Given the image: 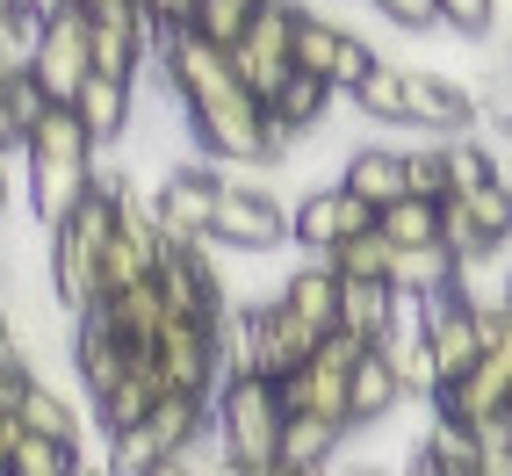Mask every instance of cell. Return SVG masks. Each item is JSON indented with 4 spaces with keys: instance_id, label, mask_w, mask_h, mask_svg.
<instances>
[{
    "instance_id": "cell-1",
    "label": "cell",
    "mask_w": 512,
    "mask_h": 476,
    "mask_svg": "<svg viewBox=\"0 0 512 476\" xmlns=\"http://www.w3.org/2000/svg\"><path fill=\"white\" fill-rule=\"evenodd\" d=\"M368 123H390V130H426V138H469L484 123V101L469 87L440 80V73H419L404 58H375L368 80L347 94Z\"/></svg>"
},
{
    "instance_id": "cell-2",
    "label": "cell",
    "mask_w": 512,
    "mask_h": 476,
    "mask_svg": "<svg viewBox=\"0 0 512 476\" xmlns=\"http://www.w3.org/2000/svg\"><path fill=\"white\" fill-rule=\"evenodd\" d=\"M116 174H101L87 195H80V210L51 224V303L65 311V325H80L94 318V303L101 289H109V238H116Z\"/></svg>"
},
{
    "instance_id": "cell-3",
    "label": "cell",
    "mask_w": 512,
    "mask_h": 476,
    "mask_svg": "<svg viewBox=\"0 0 512 476\" xmlns=\"http://www.w3.org/2000/svg\"><path fill=\"white\" fill-rule=\"evenodd\" d=\"M94 138H87V123L80 109H44L37 130L22 138V188H29V210H37V224H65L80 210V195L101 181V166H94Z\"/></svg>"
},
{
    "instance_id": "cell-4",
    "label": "cell",
    "mask_w": 512,
    "mask_h": 476,
    "mask_svg": "<svg viewBox=\"0 0 512 476\" xmlns=\"http://www.w3.org/2000/svg\"><path fill=\"white\" fill-rule=\"evenodd\" d=\"M282 426H289V404H282V383L267 376H224V390L210 397V440L253 476L282 462Z\"/></svg>"
},
{
    "instance_id": "cell-5",
    "label": "cell",
    "mask_w": 512,
    "mask_h": 476,
    "mask_svg": "<svg viewBox=\"0 0 512 476\" xmlns=\"http://www.w3.org/2000/svg\"><path fill=\"white\" fill-rule=\"evenodd\" d=\"M202 433H210V397H181V390H166L138 426L109 433V469H116V476H152L159 462H181Z\"/></svg>"
},
{
    "instance_id": "cell-6",
    "label": "cell",
    "mask_w": 512,
    "mask_h": 476,
    "mask_svg": "<svg viewBox=\"0 0 512 476\" xmlns=\"http://www.w3.org/2000/svg\"><path fill=\"white\" fill-rule=\"evenodd\" d=\"M159 296H166V318H202V325H224L231 311V289H224V267L210 238H174L159 260Z\"/></svg>"
},
{
    "instance_id": "cell-7",
    "label": "cell",
    "mask_w": 512,
    "mask_h": 476,
    "mask_svg": "<svg viewBox=\"0 0 512 476\" xmlns=\"http://www.w3.org/2000/svg\"><path fill=\"white\" fill-rule=\"evenodd\" d=\"M152 368H159V383L181 390V397H217L224 390V339H217V325L166 318L159 347H152Z\"/></svg>"
},
{
    "instance_id": "cell-8",
    "label": "cell",
    "mask_w": 512,
    "mask_h": 476,
    "mask_svg": "<svg viewBox=\"0 0 512 476\" xmlns=\"http://www.w3.org/2000/svg\"><path fill=\"white\" fill-rule=\"evenodd\" d=\"M361 231H375V210H368L347 181H325V188H311L289 210V246H303V260H332Z\"/></svg>"
},
{
    "instance_id": "cell-9",
    "label": "cell",
    "mask_w": 512,
    "mask_h": 476,
    "mask_svg": "<svg viewBox=\"0 0 512 476\" xmlns=\"http://www.w3.org/2000/svg\"><path fill=\"white\" fill-rule=\"evenodd\" d=\"M87 73H94V22H87V8H65V15L44 22L37 58H29V80H37L58 109H73L80 87H87Z\"/></svg>"
},
{
    "instance_id": "cell-10",
    "label": "cell",
    "mask_w": 512,
    "mask_h": 476,
    "mask_svg": "<svg viewBox=\"0 0 512 476\" xmlns=\"http://www.w3.org/2000/svg\"><path fill=\"white\" fill-rule=\"evenodd\" d=\"M296 15H303V0H267V8L253 15V29L231 44L238 80H246L260 101H267V94H275V87L296 73Z\"/></svg>"
},
{
    "instance_id": "cell-11",
    "label": "cell",
    "mask_w": 512,
    "mask_h": 476,
    "mask_svg": "<svg viewBox=\"0 0 512 476\" xmlns=\"http://www.w3.org/2000/svg\"><path fill=\"white\" fill-rule=\"evenodd\" d=\"M426 303V347H433V383L448 390V383H462L469 368H476V354H484V325H476V296H469V275H462V289H448V296H419ZM433 390V397H440Z\"/></svg>"
},
{
    "instance_id": "cell-12",
    "label": "cell",
    "mask_w": 512,
    "mask_h": 476,
    "mask_svg": "<svg viewBox=\"0 0 512 476\" xmlns=\"http://www.w3.org/2000/svg\"><path fill=\"white\" fill-rule=\"evenodd\" d=\"M383 58L375 44H361L354 29H339L332 15H318V8H303L296 15V65L303 73H318L332 94H354L361 80H368V65Z\"/></svg>"
},
{
    "instance_id": "cell-13",
    "label": "cell",
    "mask_w": 512,
    "mask_h": 476,
    "mask_svg": "<svg viewBox=\"0 0 512 476\" xmlns=\"http://www.w3.org/2000/svg\"><path fill=\"white\" fill-rule=\"evenodd\" d=\"M433 412L455 419V426H469V433H484L491 419H512V332L498 339V347L476 354V368H469L462 383H448V390L433 397Z\"/></svg>"
},
{
    "instance_id": "cell-14",
    "label": "cell",
    "mask_w": 512,
    "mask_h": 476,
    "mask_svg": "<svg viewBox=\"0 0 512 476\" xmlns=\"http://www.w3.org/2000/svg\"><path fill=\"white\" fill-rule=\"evenodd\" d=\"M210 246H231V253H282L289 246V210L267 188H246V181H224L217 195V224H210Z\"/></svg>"
},
{
    "instance_id": "cell-15",
    "label": "cell",
    "mask_w": 512,
    "mask_h": 476,
    "mask_svg": "<svg viewBox=\"0 0 512 476\" xmlns=\"http://www.w3.org/2000/svg\"><path fill=\"white\" fill-rule=\"evenodd\" d=\"M166 224H159V210L138 195V188H116V238H109V289H123V282H145V275H159V260H166ZM101 289V296H109Z\"/></svg>"
},
{
    "instance_id": "cell-16",
    "label": "cell",
    "mask_w": 512,
    "mask_h": 476,
    "mask_svg": "<svg viewBox=\"0 0 512 476\" xmlns=\"http://www.w3.org/2000/svg\"><path fill=\"white\" fill-rule=\"evenodd\" d=\"M224 181H231V174H224V166H210V159H188V166H174V174L159 181V195H152V210H159L166 238H210Z\"/></svg>"
},
{
    "instance_id": "cell-17",
    "label": "cell",
    "mask_w": 512,
    "mask_h": 476,
    "mask_svg": "<svg viewBox=\"0 0 512 476\" xmlns=\"http://www.w3.org/2000/svg\"><path fill=\"white\" fill-rule=\"evenodd\" d=\"M94 318L109 325L130 354H152L159 347V332H166V296H159V275H145V282H123V289H109L94 303Z\"/></svg>"
},
{
    "instance_id": "cell-18",
    "label": "cell",
    "mask_w": 512,
    "mask_h": 476,
    "mask_svg": "<svg viewBox=\"0 0 512 476\" xmlns=\"http://www.w3.org/2000/svg\"><path fill=\"white\" fill-rule=\"evenodd\" d=\"M275 303H282L296 325H311L318 339H332L339 332V267L332 260H303L296 275L275 289Z\"/></svg>"
},
{
    "instance_id": "cell-19",
    "label": "cell",
    "mask_w": 512,
    "mask_h": 476,
    "mask_svg": "<svg viewBox=\"0 0 512 476\" xmlns=\"http://www.w3.org/2000/svg\"><path fill=\"white\" fill-rule=\"evenodd\" d=\"M260 109H267V123H275V138H282V145H296V138H311V130L325 123V109H332V87H325L318 73H303V65H296V73H289L275 94H267Z\"/></svg>"
},
{
    "instance_id": "cell-20",
    "label": "cell",
    "mask_w": 512,
    "mask_h": 476,
    "mask_svg": "<svg viewBox=\"0 0 512 476\" xmlns=\"http://www.w3.org/2000/svg\"><path fill=\"white\" fill-rule=\"evenodd\" d=\"M339 181H347L368 210H390L397 195H412V174H404V152L397 145H354L339 159Z\"/></svg>"
},
{
    "instance_id": "cell-21",
    "label": "cell",
    "mask_w": 512,
    "mask_h": 476,
    "mask_svg": "<svg viewBox=\"0 0 512 476\" xmlns=\"http://www.w3.org/2000/svg\"><path fill=\"white\" fill-rule=\"evenodd\" d=\"M462 275H469V260L448 246V238H433V246H397V260H390V282L404 296H448V289H462Z\"/></svg>"
},
{
    "instance_id": "cell-22",
    "label": "cell",
    "mask_w": 512,
    "mask_h": 476,
    "mask_svg": "<svg viewBox=\"0 0 512 476\" xmlns=\"http://www.w3.org/2000/svg\"><path fill=\"white\" fill-rule=\"evenodd\" d=\"M159 397H166L159 368H152V354H138V361H130V368H123V376H116L109 390L94 397V426H101V433H123V426H138V419L152 412Z\"/></svg>"
},
{
    "instance_id": "cell-23",
    "label": "cell",
    "mask_w": 512,
    "mask_h": 476,
    "mask_svg": "<svg viewBox=\"0 0 512 476\" xmlns=\"http://www.w3.org/2000/svg\"><path fill=\"white\" fill-rule=\"evenodd\" d=\"M80 123H87V138L94 145H116L123 130H130V116H138V80H116V73H87V87H80Z\"/></svg>"
},
{
    "instance_id": "cell-24",
    "label": "cell",
    "mask_w": 512,
    "mask_h": 476,
    "mask_svg": "<svg viewBox=\"0 0 512 476\" xmlns=\"http://www.w3.org/2000/svg\"><path fill=\"white\" fill-rule=\"evenodd\" d=\"M397 311H404L397 282H347V275H339V332H354V339L375 347V339L397 325Z\"/></svg>"
},
{
    "instance_id": "cell-25",
    "label": "cell",
    "mask_w": 512,
    "mask_h": 476,
    "mask_svg": "<svg viewBox=\"0 0 512 476\" xmlns=\"http://www.w3.org/2000/svg\"><path fill=\"white\" fill-rule=\"evenodd\" d=\"M130 361H138V354H130V347H123V339H116L109 325H101V318H80V325H73V368H80V390H87V404H94L101 390H109Z\"/></svg>"
},
{
    "instance_id": "cell-26",
    "label": "cell",
    "mask_w": 512,
    "mask_h": 476,
    "mask_svg": "<svg viewBox=\"0 0 512 476\" xmlns=\"http://www.w3.org/2000/svg\"><path fill=\"white\" fill-rule=\"evenodd\" d=\"M347 397H354V426H375V419H390L412 390H404V376L390 368L383 347H368V354L354 361V376H347Z\"/></svg>"
},
{
    "instance_id": "cell-27",
    "label": "cell",
    "mask_w": 512,
    "mask_h": 476,
    "mask_svg": "<svg viewBox=\"0 0 512 476\" xmlns=\"http://www.w3.org/2000/svg\"><path fill=\"white\" fill-rule=\"evenodd\" d=\"M339 440H347V426L311 419V412H289V426H282V462L303 469V476H325L332 455H339Z\"/></svg>"
},
{
    "instance_id": "cell-28",
    "label": "cell",
    "mask_w": 512,
    "mask_h": 476,
    "mask_svg": "<svg viewBox=\"0 0 512 476\" xmlns=\"http://www.w3.org/2000/svg\"><path fill=\"white\" fill-rule=\"evenodd\" d=\"M15 419H22V433H44V440H65V448H80V404H65L51 383H37L29 376V390H22V404H15Z\"/></svg>"
},
{
    "instance_id": "cell-29",
    "label": "cell",
    "mask_w": 512,
    "mask_h": 476,
    "mask_svg": "<svg viewBox=\"0 0 512 476\" xmlns=\"http://www.w3.org/2000/svg\"><path fill=\"white\" fill-rule=\"evenodd\" d=\"M37 37H44V15L29 8V0H0V80L29 73V58H37Z\"/></svg>"
},
{
    "instance_id": "cell-30",
    "label": "cell",
    "mask_w": 512,
    "mask_h": 476,
    "mask_svg": "<svg viewBox=\"0 0 512 476\" xmlns=\"http://www.w3.org/2000/svg\"><path fill=\"white\" fill-rule=\"evenodd\" d=\"M375 231H383L390 246H433V238H440V202H426V195H397L390 210H375Z\"/></svg>"
},
{
    "instance_id": "cell-31",
    "label": "cell",
    "mask_w": 512,
    "mask_h": 476,
    "mask_svg": "<svg viewBox=\"0 0 512 476\" xmlns=\"http://www.w3.org/2000/svg\"><path fill=\"white\" fill-rule=\"evenodd\" d=\"M462 202H469L476 231H484L491 246L505 253V246H512V174H498V181H484V188H469Z\"/></svg>"
},
{
    "instance_id": "cell-32",
    "label": "cell",
    "mask_w": 512,
    "mask_h": 476,
    "mask_svg": "<svg viewBox=\"0 0 512 476\" xmlns=\"http://www.w3.org/2000/svg\"><path fill=\"white\" fill-rule=\"evenodd\" d=\"M267 8V0H195V22L188 29H202V37H210V44H238V37H246V29H253V15Z\"/></svg>"
},
{
    "instance_id": "cell-33",
    "label": "cell",
    "mask_w": 512,
    "mask_h": 476,
    "mask_svg": "<svg viewBox=\"0 0 512 476\" xmlns=\"http://www.w3.org/2000/svg\"><path fill=\"white\" fill-rule=\"evenodd\" d=\"M390 260H397V246H390L383 231H361V238H347V246L332 253V267L347 282H390Z\"/></svg>"
},
{
    "instance_id": "cell-34",
    "label": "cell",
    "mask_w": 512,
    "mask_h": 476,
    "mask_svg": "<svg viewBox=\"0 0 512 476\" xmlns=\"http://www.w3.org/2000/svg\"><path fill=\"white\" fill-rule=\"evenodd\" d=\"M80 448H65V440H44V433H22L15 455H8V476H73Z\"/></svg>"
},
{
    "instance_id": "cell-35",
    "label": "cell",
    "mask_w": 512,
    "mask_h": 476,
    "mask_svg": "<svg viewBox=\"0 0 512 476\" xmlns=\"http://www.w3.org/2000/svg\"><path fill=\"white\" fill-rule=\"evenodd\" d=\"M404 174H412V195H426V202H448V195H455V181H448V138H426V145H412V152H404Z\"/></svg>"
},
{
    "instance_id": "cell-36",
    "label": "cell",
    "mask_w": 512,
    "mask_h": 476,
    "mask_svg": "<svg viewBox=\"0 0 512 476\" xmlns=\"http://www.w3.org/2000/svg\"><path fill=\"white\" fill-rule=\"evenodd\" d=\"M0 94H8V116H15V130H22V138H29V130H37V116L44 109H58V101L37 87V80H29V73H15V80H0Z\"/></svg>"
},
{
    "instance_id": "cell-37",
    "label": "cell",
    "mask_w": 512,
    "mask_h": 476,
    "mask_svg": "<svg viewBox=\"0 0 512 476\" xmlns=\"http://www.w3.org/2000/svg\"><path fill=\"white\" fill-rule=\"evenodd\" d=\"M440 8V29H455V37H491L498 22V0H433Z\"/></svg>"
},
{
    "instance_id": "cell-38",
    "label": "cell",
    "mask_w": 512,
    "mask_h": 476,
    "mask_svg": "<svg viewBox=\"0 0 512 476\" xmlns=\"http://www.w3.org/2000/svg\"><path fill=\"white\" fill-rule=\"evenodd\" d=\"M375 15H383L390 29H440V8L433 0H368Z\"/></svg>"
},
{
    "instance_id": "cell-39",
    "label": "cell",
    "mask_w": 512,
    "mask_h": 476,
    "mask_svg": "<svg viewBox=\"0 0 512 476\" xmlns=\"http://www.w3.org/2000/svg\"><path fill=\"white\" fill-rule=\"evenodd\" d=\"M138 15L166 37V29H188V22H195V0H138Z\"/></svg>"
},
{
    "instance_id": "cell-40",
    "label": "cell",
    "mask_w": 512,
    "mask_h": 476,
    "mask_svg": "<svg viewBox=\"0 0 512 476\" xmlns=\"http://www.w3.org/2000/svg\"><path fill=\"white\" fill-rule=\"evenodd\" d=\"M8 368H29V354H22V339H15L8 311H0V376H8Z\"/></svg>"
},
{
    "instance_id": "cell-41",
    "label": "cell",
    "mask_w": 512,
    "mask_h": 476,
    "mask_svg": "<svg viewBox=\"0 0 512 476\" xmlns=\"http://www.w3.org/2000/svg\"><path fill=\"white\" fill-rule=\"evenodd\" d=\"M22 390H29V368H8V376H0V412H15Z\"/></svg>"
},
{
    "instance_id": "cell-42",
    "label": "cell",
    "mask_w": 512,
    "mask_h": 476,
    "mask_svg": "<svg viewBox=\"0 0 512 476\" xmlns=\"http://www.w3.org/2000/svg\"><path fill=\"white\" fill-rule=\"evenodd\" d=\"M15 152H22V130L8 116V94H0V159H15Z\"/></svg>"
},
{
    "instance_id": "cell-43",
    "label": "cell",
    "mask_w": 512,
    "mask_h": 476,
    "mask_svg": "<svg viewBox=\"0 0 512 476\" xmlns=\"http://www.w3.org/2000/svg\"><path fill=\"white\" fill-rule=\"evenodd\" d=\"M15 440H22V419H15V412H0V476H8V455H15Z\"/></svg>"
},
{
    "instance_id": "cell-44",
    "label": "cell",
    "mask_w": 512,
    "mask_h": 476,
    "mask_svg": "<svg viewBox=\"0 0 512 476\" xmlns=\"http://www.w3.org/2000/svg\"><path fill=\"white\" fill-rule=\"evenodd\" d=\"M80 8H87L94 22H109V15H138V0H80Z\"/></svg>"
},
{
    "instance_id": "cell-45",
    "label": "cell",
    "mask_w": 512,
    "mask_h": 476,
    "mask_svg": "<svg viewBox=\"0 0 512 476\" xmlns=\"http://www.w3.org/2000/svg\"><path fill=\"white\" fill-rule=\"evenodd\" d=\"M29 8H37V15L51 22V15H65V8H80V0H29Z\"/></svg>"
},
{
    "instance_id": "cell-46",
    "label": "cell",
    "mask_w": 512,
    "mask_h": 476,
    "mask_svg": "<svg viewBox=\"0 0 512 476\" xmlns=\"http://www.w3.org/2000/svg\"><path fill=\"white\" fill-rule=\"evenodd\" d=\"M152 476H195V469H188V455H181V462H159Z\"/></svg>"
},
{
    "instance_id": "cell-47",
    "label": "cell",
    "mask_w": 512,
    "mask_h": 476,
    "mask_svg": "<svg viewBox=\"0 0 512 476\" xmlns=\"http://www.w3.org/2000/svg\"><path fill=\"white\" fill-rule=\"evenodd\" d=\"M8 188H15V181H8V159H0V210H8Z\"/></svg>"
},
{
    "instance_id": "cell-48",
    "label": "cell",
    "mask_w": 512,
    "mask_h": 476,
    "mask_svg": "<svg viewBox=\"0 0 512 476\" xmlns=\"http://www.w3.org/2000/svg\"><path fill=\"white\" fill-rule=\"evenodd\" d=\"M260 476H303V469H289V462H275V469H260Z\"/></svg>"
},
{
    "instance_id": "cell-49",
    "label": "cell",
    "mask_w": 512,
    "mask_h": 476,
    "mask_svg": "<svg viewBox=\"0 0 512 476\" xmlns=\"http://www.w3.org/2000/svg\"><path fill=\"white\" fill-rule=\"evenodd\" d=\"M505 303H512V275H505Z\"/></svg>"
}]
</instances>
